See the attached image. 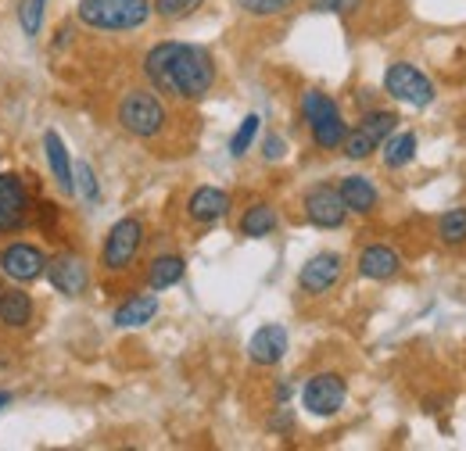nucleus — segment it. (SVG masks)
I'll return each instance as SVG.
<instances>
[{"label": "nucleus", "instance_id": "obj_8", "mask_svg": "<svg viewBox=\"0 0 466 451\" xmlns=\"http://www.w3.org/2000/svg\"><path fill=\"white\" fill-rule=\"evenodd\" d=\"M345 401H349V384H345L341 373H330V369L327 373H312L305 380V387H301V408L309 416H316V419L338 416L345 408Z\"/></svg>", "mask_w": 466, "mask_h": 451}, {"label": "nucleus", "instance_id": "obj_18", "mask_svg": "<svg viewBox=\"0 0 466 451\" xmlns=\"http://www.w3.org/2000/svg\"><path fill=\"white\" fill-rule=\"evenodd\" d=\"M338 194H341L349 215H373L377 205H380V194H377V186H373L370 175H341Z\"/></svg>", "mask_w": 466, "mask_h": 451}, {"label": "nucleus", "instance_id": "obj_25", "mask_svg": "<svg viewBox=\"0 0 466 451\" xmlns=\"http://www.w3.org/2000/svg\"><path fill=\"white\" fill-rule=\"evenodd\" d=\"M244 15H251V18H280V15H288L291 7H298L301 0H233Z\"/></svg>", "mask_w": 466, "mask_h": 451}, {"label": "nucleus", "instance_id": "obj_31", "mask_svg": "<svg viewBox=\"0 0 466 451\" xmlns=\"http://www.w3.org/2000/svg\"><path fill=\"white\" fill-rule=\"evenodd\" d=\"M262 155H266V162L284 158V140H280V136H269V140H266V147H262Z\"/></svg>", "mask_w": 466, "mask_h": 451}, {"label": "nucleus", "instance_id": "obj_27", "mask_svg": "<svg viewBox=\"0 0 466 451\" xmlns=\"http://www.w3.org/2000/svg\"><path fill=\"white\" fill-rule=\"evenodd\" d=\"M258 125H262L258 115H244V122L237 125V133H233V140H230L233 158H244V155L251 151V144H255V136H258Z\"/></svg>", "mask_w": 466, "mask_h": 451}, {"label": "nucleus", "instance_id": "obj_33", "mask_svg": "<svg viewBox=\"0 0 466 451\" xmlns=\"http://www.w3.org/2000/svg\"><path fill=\"white\" fill-rule=\"evenodd\" d=\"M7 405H11V395H7V391H0V408H7Z\"/></svg>", "mask_w": 466, "mask_h": 451}, {"label": "nucleus", "instance_id": "obj_14", "mask_svg": "<svg viewBox=\"0 0 466 451\" xmlns=\"http://www.w3.org/2000/svg\"><path fill=\"white\" fill-rule=\"evenodd\" d=\"M288 347H291L288 330H284L280 323H266V326H258V330L251 334V340H248V358H251L255 366H262V369H273V366L284 362Z\"/></svg>", "mask_w": 466, "mask_h": 451}, {"label": "nucleus", "instance_id": "obj_7", "mask_svg": "<svg viewBox=\"0 0 466 451\" xmlns=\"http://www.w3.org/2000/svg\"><path fill=\"white\" fill-rule=\"evenodd\" d=\"M384 94L395 97V101H402V105H409V108H427V105H434V97H438L431 75L420 72V68L409 65V61H391V65H388V72H384Z\"/></svg>", "mask_w": 466, "mask_h": 451}, {"label": "nucleus", "instance_id": "obj_32", "mask_svg": "<svg viewBox=\"0 0 466 451\" xmlns=\"http://www.w3.org/2000/svg\"><path fill=\"white\" fill-rule=\"evenodd\" d=\"M316 11H338V0H312Z\"/></svg>", "mask_w": 466, "mask_h": 451}, {"label": "nucleus", "instance_id": "obj_2", "mask_svg": "<svg viewBox=\"0 0 466 451\" xmlns=\"http://www.w3.org/2000/svg\"><path fill=\"white\" fill-rule=\"evenodd\" d=\"M116 122L126 136L151 144L169 129V105L151 86H129L116 101Z\"/></svg>", "mask_w": 466, "mask_h": 451}, {"label": "nucleus", "instance_id": "obj_3", "mask_svg": "<svg viewBox=\"0 0 466 451\" xmlns=\"http://www.w3.org/2000/svg\"><path fill=\"white\" fill-rule=\"evenodd\" d=\"M76 18L94 33H133L151 22V0H79Z\"/></svg>", "mask_w": 466, "mask_h": 451}, {"label": "nucleus", "instance_id": "obj_4", "mask_svg": "<svg viewBox=\"0 0 466 451\" xmlns=\"http://www.w3.org/2000/svg\"><path fill=\"white\" fill-rule=\"evenodd\" d=\"M301 118L312 133V144L319 151H341V140L349 133V122L341 118V108L330 94L323 90H305L301 94Z\"/></svg>", "mask_w": 466, "mask_h": 451}, {"label": "nucleus", "instance_id": "obj_21", "mask_svg": "<svg viewBox=\"0 0 466 451\" xmlns=\"http://www.w3.org/2000/svg\"><path fill=\"white\" fill-rule=\"evenodd\" d=\"M277 226H280L277 208H273L269 201H255V205H248L244 215L237 219V233L248 236V240H262V236H273Z\"/></svg>", "mask_w": 466, "mask_h": 451}, {"label": "nucleus", "instance_id": "obj_19", "mask_svg": "<svg viewBox=\"0 0 466 451\" xmlns=\"http://www.w3.org/2000/svg\"><path fill=\"white\" fill-rule=\"evenodd\" d=\"M158 316V294H129L116 308L112 323L118 330H140Z\"/></svg>", "mask_w": 466, "mask_h": 451}, {"label": "nucleus", "instance_id": "obj_5", "mask_svg": "<svg viewBox=\"0 0 466 451\" xmlns=\"http://www.w3.org/2000/svg\"><path fill=\"white\" fill-rule=\"evenodd\" d=\"M144 240H147V229H144V223H140L137 215L118 219V223L108 229V236H105V247H101V269H105L108 276L129 273V269L137 266L140 251H144Z\"/></svg>", "mask_w": 466, "mask_h": 451}, {"label": "nucleus", "instance_id": "obj_17", "mask_svg": "<svg viewBox=\"0 0 466 451\" xmlns=\"http://www.w3.org/2000/svg\"><path fill=\"white\" fill-rule=\"evenodd\" d=\"M230 215V194L219 186H198L187 197V219L198 226H212Z\"/></svg>", "mask_w": 466, "mask_h": 451}, {"label": "nucleus", "instance_id": "obj_28", "mask_svg": "<svg viewBox=\"0 0 466 451\" xmlns=\"http://www.w3.org/2000/svg\"><path fill=\"white\" fill-rule=\"evenodd\" d=\"M44 7H47V0H22L18 4V22H22L25 36H36L44 29Z\"/></svg>", "mask_w": 466, "mask_h": 451}, {"label": "nucleus", "instance_id": "obj_9", "mask_svg": "<svg viewBox=\"0 0 466 451\" xmlns=\"http://www.w3.org/2000/svg\"><path fill=\"white\" fill-rule=\"evenodd\" d=\"M33 215V197L18 172H0V236L22 233Z\"/></svg>", "mask_w": 466, "mask_h": 451}, {"label": "nucleus", "instance_id": "obj_12", "mask_svg": "<svg viewBox=\"0 0 466 451\" xmlns=\"http://www.w3.org/2000/svg\"><path fill=\"white\" fill-rule=\"evenodd\" d=\"M44 276L65 297H83L90 290V266L79 251H58L55 258H47Z\"/></svg>", "mask_w": 466, "mask_h": 451}, {"label": "nucleus", "instance_id": "obj_23", "mask_svg": "<svg viewBox=\"0 0 466 451\" xmlns=\"http://www.w3.org/2000/svg\"><path fill=\"white\" fill-rule=\"evenodd\" d=\"M416 147H420L416 133H409V129H395V133L380 144V158H384V165H388V169H406L409 162L416 158Z\"/></svg>", "mask_w": 466, "mask_h": 451}, {"label": "nucleus", "instance_id": "obj_22", "mask_svg": "<svg viewBox=\"0 0 466 451\" xmlns=\"http://www.w3.org/2000/svg\"><path fill=\"white\" fill-rule=\"evenodd\" d=\"M183 273H187L183 255H176V251L155 255L151 266H147V286L151 290H169V286H176V283L183 280Z\"/></svg>", "mask_w": 466, "mask_h": 451}, {"label": "nucleus", "instance_id": "obj_24", "mask_svg": "<svg viewBox=\"0 0 466 451\" xmlns=\"http://www.w3.org/2000/svg\"><path fill=\"white\" fill-rule=\"evenodd\" d=\"M438 240H441L445 247L466 244V208H449V212L438 219Z\"/></svg>", "mask_w": 466, "mask_h": 451}, {"label": "nucleus", "instance_id": "obj_30", "mask_svg": "<svg viewBox=\"0 0 466 451\" xmlns=\"http://www.w3.org/2000/svg\"><path fill=\"white\" fill-rule=\"evenodd\" d=\"M291 426H294L291 408H288V405H280V408H277V416L269 419V430H273V434H291Z\"/></svg>", "mask_w": 466, "mask_h": 451}, {"label": "nucleus", "instance_id": "obj_10", "mask_svg": "<svg viewBox=\"0 0 466 451\" xmlns=\"http://www.w3.org/2000/svg\"><path fill=\"white\" fill-rule=\"evenodd\" d=\"M301 208H305V219L316 226V229H341L349 223V208L338 194L334 183H316L305 190L301 197Z\"/></svg>", "mask_w": 466, "mask_h": 451}, {"label": "nucleus", "instance_id": "obj_16", "mask_svg": "<svg viewBox=\"0 0 466 451\" xmlns=\"http://www.w3.org/2000/svg\"><path fill=\"white\" fill-rule=\"evenodd\" d=\"M355 269H359L362 280H377V283L395 280V276L402 273V255H399L395 247H388V244H366V247L359 251Z\"/></svg>", "mask_w": 466, "mask_h": 451}, {"label": "nucleus", "instance_id": "obj_26", "mask_svg": "<svg viewBox=\"0 0 466 451\" xmlns=\"http://www.w3.org/2000/svg\"><path fill=\"white\" fill-rule=\"evenodd\" d=\"M205 0H151V15H158L162 22H183L190 18Z\"/></svg>", "mask_w": 466, "mask_h": 451}, {"label": "nucleus", "instance_id": "obj_6", "mask_svg": "<svg viewBox=\"0 0 466 451\" xmlns=\"http://www.w3.org/2000/svg\"><path fill=\"white\" fill-rule=\"evenodd\" d=\"M399 115L388 112V108H370V112H362L359 118V125L345 133V140H341V151H345V158L351 162H366L373 151H380V144L399 129Z\"/></svg>", "mask_w": 466, "mask_h": 451}, {"label": "nucleus", "instance_id": "obj_11", "mask_svg": "<svg viewBox=\"0 0 466 451\" xmlns=\"http://www.w3.org/2000/svg\"><path fill=\"white\" fill-rule=\"evenodd\" d=\"M47 269V255L44 247L29 244V240H11L0 247V273L11 283H33L44 276Z\"/></svg>", "mask_w": 466, "mask_h": 451}, {"label": "nucleus", "instance_id": "obj_29", "mask_svg": "<svg viewBox=\"0 0 466 451\" xmlns=\"http://www.w3.org/2000/svg\"><path fill=\"white\" fill-rule=\"evenodd\" d=\"M72 175H76V194L86 201V205H97L101 201V190H97V179H94V169L86 165V162H79L76 169H72Z\"/></svg>", "mask_w": 466, "mask_h": 451}, {"label": "nucleus", "instance_id": "obj_13", "mask_svg": "<svg viewBox=\"0 0 466 451\" xmlns=\"http://www.w3.org/2000/svg\"><path fill=\"white\" fill-rule=\"evenodd\" d=\"M345 276V258L338 255V251H319V255H312L305 266H301V273H298V290L305 294V297H323V294H330L338 283Z\"/></svg>", "mask_w": 466, "mask_h": 451}, {"label": "nucleus", "instance_id": "obj_15", "mask_svg": "<svg viewBox=\"0 0 466 451\" xmlns=\"http://www.w3.org/2000/svg\"><path fill=\"white\" fill-rule=\"evenodd\" d=\"M33 319H36V301L18 283H4L0 286V330L22 334L33 326Z\"/></svg>", "mask_w": 466, "mask_h": 451}, {"label": "nucleus", "instance_id": "obj_1", "mask_svg": "<svg viewBox=\"0 0 466 451\" xmlns=\"http://www.w3.org/2000/svg\"><path fill=\"white\" fill-rule=\"evenodd\" d=\"M144 79L151 90H158L169 101H201L212 94L219 68L205 47L166 40L144 55Z\"/></svg>", "mask_w": 466, "mask_h": 451}, {"label": "nucleus", "instance_id": "obj_20", "mask_svg": "<svg viewBox=\"0 0 466 451\" xmlns=\"http://www.w3.org/2000/svg\"><path fill=\"white\" fill-rule=\"evenodd\" d=\"M44 151H47V165L55 172V183L65 197L76 194V175H72V158H68V147L58 136V129H47L44 133Z\"/></svg>", "mask_w": 466, "mask_h": 451}]
</instances>
